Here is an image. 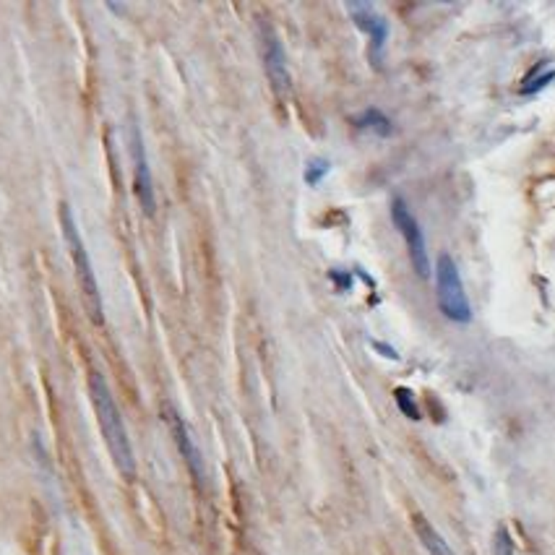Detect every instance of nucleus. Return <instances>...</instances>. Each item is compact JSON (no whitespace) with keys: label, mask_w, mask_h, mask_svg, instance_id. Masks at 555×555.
Returning a JSON list of instances; mask_svg holds the SVG:
<instances>
[{"label":"nucleus","mask_w":555,"mask_h":555,"mask_svg":"<svg viewBox=\"0 0 555 555\" xmlns=\"http://www.w3.org/2000/svg\"><path fill=\"white\" fill-rule=\"evenodd\" d=\"M391 219H394L396 230L402 232L404 243H407V253H409L412 266H415V272H417L420 276H428V274H431V261H428L425 237H422V230H420L415 214L409 211V206L402 198H394V204H391Z\"/></svg>","instance_id":"20e7f679"},{"label":"nucleus","mask_w":555,"mask_h":555,"mask_svg":"<svg viewBox=\"0 0 555 555\" xmlns=\"http://www.w3.org/2000/svg\"><path fill=\"white\" fill-rule=\"evenodd\" d=\"M394 396H396V404H399V409H402V412H404L409 420H420L417 402H415V396H412V391H409V389H396Z\"/></svg>","instance_id":"9b49d317"},{"label":"nucleus","mask_w":555,"mask_h":555,"mask_svg":"<svg viewBox=\"0 0 555 555\" xmlns=\"http://www.w3.org/2000/svg\"><path fill=\"white\" fill-rule=\"evenodd\" d=\"M435 282H438V305H441L446 318H451V321L457 323L472 321V305H469L467 292H464V284H461L457 263H454V259L448 253L438 256Z\"/></svg>","instance_id":"7ed1b4c3"},{"label":"nucleus","mask_w":555,"mask_h":555,"mask_svg":"<svg viewBox=\"0 0 555 555\" xmlns=\"http://www.w3.org/2000/svg\"><path fill=\"white\" fill-rule=\"evenodd\" d=\"M131 151H133V170H136V196L138 204L144 214H154V185H151V173H149V162L146 154H144V141H141V133L133 128V144H131Z\"/></svg>","instance_id":"423d86ee"},{"label":"nucleus","mask_w":555,"mask_h":555,"mask_svg":"<svg viewBox=\"0 0 555 555\" xmlns=\"http://www.w3.org/2000/svg\"><path fill=\"white\" fill-rule=\"evenodd\" d=\"M493 555H514V540L506 527H498L493 537Z\"/></svg>","instance_id":"f8f14e48"},{"label":"nucleus","mask_w":555,"mask_h":555,"mask_svg":"<svg viewBox=\"0 0 555 555\" xmlns=\"http://www.w3.org/2000/svg\"><path fill=\"white\" fill-rule=\"evenodd\" d=\"M347 11L352 13L355 26L362 29L370 37L373 47L381 50L386 37H389V24H386V19L373 11V6H368V3H347Z\"/></svg>","instance_id":"6e6552de"},{"label":"nucleus","mask_w":555,"mask_h":555,"mask_svg":"<svg viewBox=\"0 0 555 555\" xmlns=\"http://www.w3.org/2000/svg\"><path fill=\"white\" fill-rule=\"evenodd\" d=\"M358 125L360 128H370L373 133H378V136H389L394 128H391V120L383 115V112H378V110H368V112H362L360 115V120H358Z\"/></svg>","instance_id":"9d476101"},{"label":"nucleus","mask_w":555,"mask_h":555,"mask_svg":"<svg viewBox=\"0 0 555 555\" xmlns=\"http://www.w3.org/2000/svg\"><path fill=\"white\" fill-rule=\"evenodd\" d=\"M259 42H261V58H263V68L272 81V89L279 97L290 94V68H287V58H284V47L276 32L266 24L263 19L259 21Z\"/></svg>","instance_id":"39448f33"},{"label":"nucleus","mask_w":555,"mask_h":555,"mask_svg":"<svg viewBox=\"0 0 555 555\" xmlns=\"http://www.w3.org/2000/svg\"><path fill=\"white\" fill-rule=\"evenodd\" d=\"M329 173V162L326 160H313L305 164V183L308 185H318Z\"/></svg>","instance_id":"ddd939ff"},{"label":"nucleus","mask_w":555,"mask_h":555,"mask_svg":"<svg viewBox=\"0 0 555 555\" xmlns=\"http://www.w3.org/2000/svg\"><path fill=\"white\" fill-rule=\"evenodd\" d=\"M61 222H63V235H65V243L71 248V256L76 263V279H78V290H81V300H84V308L87 316L91 318V323H102L105 321V310H102V297H99V287H97V276L91 272V259H89L87 248L81 243V235L78 227L74 222V214L71 209L63 204L61 206Z\"/></svg>","instance_id":"f03ea898"},{"label":"nucleus","mask_w":555,"mask_h":555,"mask_svg":"<svg viewBox=\"0 0 555 555\" xmlns=\"http://www.w3.org/2000/svg\"><path fill=\"white\" fill-rule=\"evenodd\" d=\"M167 422H170V428H173L175 444H177V448H180V454H183L188 469L193 472V477H196L198 485H204V461H201V454H198L196 444L191 441V433H188V428H185V422L177 417V412H175L173 407L167 409Z\"/></svg>","instance_id":"0eeeda50"},{"label":"nucleus","mask_w":555,"mask_h":555,"mask_svg":"<svg viewBox=\"0 0 555 555\" xmlns=\"http://www.w3.org/2000/svg\"><path fill=\"white\" fill-rule=\"evenodd\" d=\"M89 391H91V402H94L99 428H102V435H105V444L110 448V457L115 461V467H118V472L123 477H133L136 475V459H133V448H131V441H128L123 417H120L118 404H115V399L110 394V386H107V381L99 373H91Z\"/></svg>","instance_id":"f257e3e1"},{"label":"nucleus","mask_w":555,"mask_h":555,"mask_svg":"<svg viewBox=\"0 0 555 555\" xmlns=\"http://www.w3.org/2000/svg\"><path fill=\"white\" fill-rule=\"evenodd\" d=\"M412 527H415V534H417V540L422 543V547L428 550V555H457L448 547V543H446L444 537L438 534V530H435L422 514H415V516H412Z\"/></svg>","instance_id":"1a4fd4ad"},{"label":"nucleus","mask_w":555,"mask_h":555,"mask_svg":"<svg viewBox=\"0 0 555 555\" xmlns=\"http://www.w3.org/2000/svg\"><path fill=\"white\" fill-rule=\"evenodd\" d=\"M555 78V74H545V76H530L527 78V84L521 87V91L524 94H532V91H537V89H543V87H547L550 81Z\"/></svg>","instance_id":"4468645a"}]
</instances>
